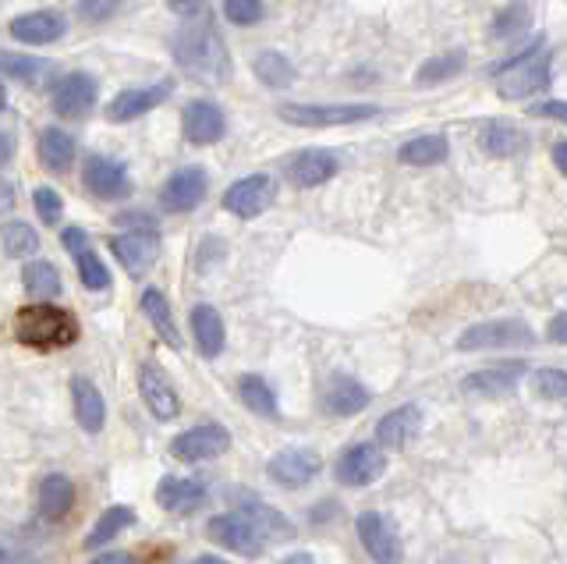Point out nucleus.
<instances>
[{
  "label": "nucleus",
  "instance_id": "obj_1",
  "mask_svg": "<svg viewBox=\"0 0 567 564\" xmlns=\"http://www.w3.org/2000/svg\"><path fill=\"white\" fill-rule=\"evenodd\" d=\"M171 50L178 57V68L199 82H224L227 71H231V57H227V47L220 40L217 22L210 18V11L206 15L195 11L192 22H185L178 29Z\"/></svg>",
  "mask_w": 567,
  "mask_h": 564
},
{
  "label": "nucleus",
  "instance_id": "obj_2",
  "mask_svg": "<svg viewBox=\"0 0 567 564\" xmlns=\"http://www.w3.org/2000/svg\"><path fill=\"white\" fill-rule=\"evenodd\" d=\"M15 337L18 345L36 348V352H54L71 348L78 341V320L68 309H57L50 302H32L15 313Z\"/></svg>",
  "mask_w": 567,
  "mask_h": 564
},
{
  "label": "nucleus",
  "instance_id": "obj_3",
  "mask_svg": "<svg viewBox=\"0 0 567 564\" xmlns=\"http://www.w3.org/2000/svg\"><path fill=\"white\" fill-rule=\"evenodd\" d=\"M277 114L298 128H334L373 121L383 110L376 103H280Z\"/></svg>",
  "mask_w": 567,
  "mask_h": 564
},
{
  "label": "nucleus",
  "instance_id": "obj_4",
  "mask_svg": "<svg viewBox=\"0 0 567 564\" xmlns=\"http://www.w3.org/2000/svg\"><path fill=\"white\" fill-rule=\"evenodd\" d=\"M206 536H210L217 547L234 550L241 557H259L266 547V533L252 522L245 511H227V515H213L206 522Z\"/></svg>",
  "mask_w": 567,
  "mask_h": 564
},
{
  "label": "nucleus",
  "instance_id": "obj_5",
  "mask_svg": "<svg viewBox=\"0 0 567 564\" xmlns=\"http://www.w3.org/2000/svg\"><path fill=\"white\" fill-rule=\"evenodd\" d=\"M536 345V334L525 320H490L475 323L458 337L461 352H486V348H529Z\"/></svg>",
  "mask_w": 567,
  "mask_h": 564
},
{
  "label": "nucleus",
  "instance_id": "obj_6",
  "mask_svg": "<svg viewBox=\"0 0 567 564\" xmlns=\"http://www.w3.org/2000/svg\"><path fill=\"white\" fill-rule=\"evenodd\" d=\"M493 79H497L500 100H525V96L532 93H543V89L550 86V54H546V47L536 50L532 57H525V61L514 64V68L500 71Z\"/></svg>",
  "mask_w": 567,
  "mask_h": 564
},
{
  "label": "nucleus",
  "instance_id": "obj_7",
  "mask_svg": "<svg viewBox=\"0 0 567 564\" xmlns=\"http://www.w3.org/2000/svg\"><path fill=\"white\" fill-rule=\"evenodd\" d=\"M82 181H86V192L103 203H117V199L132 196V178H128V167L114 157H103V153H89L86 167H82Z\"/></svg>",
  "mask_w": 567,
  "mask_h": 564
},
{
  "label": "nucleus",
  "instance_id": "obj_8",
  "mask_svg": "<svg viewBox=\"0 0 567 564\" xmlns=\"http://www.w3.org/2000/svg\"><path fill=\"white\" fill-rule=\"evenodd\" d=\"M100 86L89 71H68L54 82V114L68 121H82L96 107Z\"/></svg>",
  "mask_w": 567,
  "mask_h": 564
},
{
  "label": "nucleus",
  "instance_id": "obj_9",
  "mask_svg": "<svg viewBox=\"0 0 567 564\" xmlns=\"http://www.w3.org/2000/svg\"><path fill=\"white\" fill-rule=\"evenodd\" d=\"M273 199H277V181L270 174H249L224 192V210L241 220H252L263 210H270Z\"/></svg>",
  "mask_w": 567,
  "mask_h": 564
},
{
  "label": "nucleus",
  "instance_id": "obj_10",
  "mask_svg": "<svg viewBox=\"0 0 567 564\" xmlns=\"http://www.w3.org/2000/svg\"><path fill=\"white\" fill-rule=\"evenodd\" d=\"M231 447V433L220 423H202L192 426V430L178 433L171 440V455L181 458V462H210V458H220Z\"/></svg>",
  "mask_w": 567,
  "mask_h": 564
},
{
  "label": "nucleus",
  "instance_id": "obj_11",
  "mask_svg": "<svg viewBox=\"0 0 567 564\" xmlns=\"http://www.w3.org/2000/svg\"><path fill=\"white\" fill-rule=\"evenodd\" d=\"M525 373V362H500L490 369H475L461 380V391L475 401H497V398H511L518 391V380Z\"/></svg>",
  "mask_w": 567,
  "mask_h": 564
},
{
  "label": "nucleus",
  "instance_id": "obj_12",
  "mask_svg": "<svg viewBox=\"0 0 567 564\" xmlns=\"http://www.w3.org/2000/svg\"><path fill=\"white\" fill-rule=\"evenodd\" d=\"M210 192V174L202 167H181L160 188V206L167 213H192Z\"/></svg>",
  "mask_w": 567,
  "mask_h": 564
},
{
  "label": "nucleus",
  "instance_id": "obj_13",
  "mask_svg": "<svg viewBox=\"0 0 567 564\" xmlns=\"http://www.w3.org/2000/svg\"><path fill=\"white\" fill-rule=\"evenodd\" d=\"M174 82L164 79V82H153V86H135V89H121L114 100L107 103V121L114 125H128V121L142 118L149 110H156L160 103H167L171 96Z\"/></svg>",
  "mask_w": 567,
  "mask_h": 564
},
{
  "label": "nucleus",
  "instance_id": "obj_14",
  "mask_svg": "<svg viewBox=\"0 0 567 564\" xmlns=\"http://www.w3.org/2000/svg\"><path fill=\"white\" fill-rule=\"evenodd\" d=\"M110 252L117 256V263L128 270L132 277L149 274V267L156 263V252H160V238L153 228H135L125 235L110 238Z\"/></svg>",
  "mask_w": 567,
  "mask_h": 564
},
{
  "label": "nucleus",
  "instance_id": "obj_15",
  "mask_svg": "<svg viewBox=\"0 0 567 564\" xmlns=\"http://www.w3.org/2000/svg\"><path fill=\"white\" fill-rule=\"evenodd\" d=\"M181 132L192 146H213L227 135V118L224 110L210 100H192L181 110Z\"/></svg>",
  "mask_w": 567,
  "mask_h": 564
},
{
  "label": "nucleus",
  "instance_id": "obj_16",
  "mask_svg": "<svg viewBox=\"0 0 567 564\" xmlns=\"http://www.w3.org/2000/svg\"><path fill=\"white\" fill-rule=\"evenodd\" d=\"M266 476L280 486H291V490L309 486L312 479L319 476V455L316 451H309V447H288V451H277V455L270 458V465H266Z\"/></svg>",
  "mask_w": 567,
  "mask_h": 564
},
{
  "label": "nucleus",
  "instance_id": "obj_17",
  "mask_svg": "<svg viewBox=\"0 0 567 564\" xmlns=\"http://www.w3.org/2000/svg\"><path fill=\"white\" fill-rule=\"evenodd\" d=\"M387 472V458L376 444H355L348 447L337 462V483L341 486H369Z\"/></svg>",
  "mask_w": 567,
  "mask_h": 564
},
{
  "label": "nucleus",
  "instance_id": "obj_18",
  "mask_svg": "<svg viewBox=\"0 0 567 564\" xmlns=\"http://www.w3.org/2000/svg\"><path fill=\"white\" fill-rule=\"evenodd\" d=\"M139 391H142L146 408L153 412V419H160V423H171V419H178L181 398H178V391L171 387V380L164 376V369L156 366V362H146V366L139 369Z\"/></svg>",
  "mask_w": 567,
  "mask_h": 564
},
{
  "label": "nucleus",
  "instance_id": "obj_19",
  "mask_svg": "<svg viewBox=\"0 0 567 564\" xmlns=\"http://www.w3.org/2000/svg\"><path fill=\"white\" fill-rule=\"evenodd\" d=\"M319 401H323V408H327L330 416H358V412H366L369 408V391L366 384H358L355 376L348 373H334L327 376V384H323V391H319Z\"/></svg>",
  "mask_w": 567,
  "mask_h": 564
},
{
  "label": "nucleus",
  "instance_id": "obj_20",
  "mask_svg": "<svg viewBox=\"0 0 567 564\" xmlns=\"http://www.w3.org/2000/svg\"><path fill=\"white\" fill-rule=\"evenodd\" d=\"M8 32L25 47H47V43H57L68 32V18L61 11H29V15L11 18Z\"/></svg>",
  "mask_w": 567,
  "mask_h": 564
},
{
  "label": "nucleus",
  "instance_id": "obj_21",
  "mask_svg": "<svg viewBox=\"0 0 567 564\" xmlns=\"http://www.w3.org/2000/svg\"><path fill=\"white\" fill-rule=\"evenodd\" d=\"M355 529H358V540H362V547H366L369 557H376V561H397V557H401L397 533L390 529V522L380 515V511H362Z\"/></svg>",
  "mask_w": 567,
  "mask_h": 564
},
{
  "label": "nucleus",
  "instance_id": "obj_22",
  "mask_svg": "<svg viewBox=\"0 0 567 564\" xmlns=\"http://www.w3.org/2000/svg\"><path fill=\"white\" fill-rule=\"evenodd\" d=\"M422 430V412L419 405H401L376 423V444L390 447V451H404Z\"/></svg>",
  "mask_w": 567,
  "mask_h": 564
},
{
  "label": "nucleus",
  "instance_id": "obj_23",
  "mask_svg": "<svg viewBox=\"0 0 567 564\" xmlns=\"http://www.w3.org/2000/svg\"><path fill=\"white\" fill-rule=\"evenodd\" d=\"M206 486L199 479H181V476H164L156 486V504L171 515H192L206 504Z\"/></svg>",
  "mask_w": 567,
  "mask_h": 564
},
{
  "label": "nucleus",
  "instance_id": "obj_24",
  "mask_svg": "<svg viewBox=\"0 0 567 564\" xmlns=\"http://www.w3.org/2000/svg\"><path fill=\"white\" fill-rule=\"evenodd\" d=\"M71 405H75V419L86 433H100L107 426V401H103L100 387L89 376H71Z\"/></svg>",
  "mask_w": 567,
  "mask_h": 564
},
{
  "label": "nucleus",
  "instance_id": "obj_25",
  "mask_svg": "<svg viewBox=\"0 0 567 564\" xmlns=\"http://www.w3.org/2000/svg\"><path fill=\"white\" fill-rule=\"evenodd\" d=\"M71 508H75V483H71L64 472H50V476L39 479V490H36L39 518L61 522L64 515H71Z\"/></svg>",
  "mask_w": 567,
  "mask_h": 564
},
{
  "label": "nucleus",
  "instance_id": "obj_26",
  "mask_svg": "<svg viewBox=\"0 0 567 564\" xmlns=\"http://www.w3.org/2000/svg\"><path fill=\"white\" fill-rule=\"evenodd\" d=\"M0 75L22 82L29 89H47L57 79L54 64L47 57H29V54H11V50H0Z\"/></svg>",
  "mask_w": 567,
  "mask_h": 564
},
{
  "label": "nucleus",
  "instance_id": "obj_27",
  "mask_svg": "<svg viewBox=\"0 0 567 564\" xmlns=\"http://www.w3.org/2000/svg\"><path fill=\"white\" fill-rule=\"evenodd\" d=\"M337 157L327 153V149H302L298 157H291L288 164V178L295 181L298 188H316L323 181H330L337 174Z\"/></svg>",
  "mask_w": 567,
  "mask_h": 564
},
{
  "label": "nucleus",
  "instance_id": "obj_28",
  "mask_svg": "<svg viewBox=\"0 0 567 564\" xmlns=\"http://www.w3.org/2000/svg\"><path fill=\"white\" fill-rule=\"evenodd\" d=\"M139 302H142V313H146V320L153 323L156 337H160V341H164L167 348L181 352V348H185V337H181L178 320H174L171 302L164 298V291H160V288H146V291H142Z\"/></svg>",
  "mask_w": 567,
  "mask_h": 564
},
{
  "label": "nucleus",
  "instance_id": "obj_29",
  "mask_svg": "<svg viewBox=\"0 0 567 564\" xmlns=\"http://www.w3.org/2000/svg\"><path fill=\"white\" fill-rule=\"evenodd\" d=\"M192 334H195V348H199L202 359H217V355L224 352V341H227L224 316L213 306L192 309Z\"/></svg>",
  "mask_w": 567,
  "mask_h": 564
},
{
  "label": "nucleus",
  "instance_id": "obj_30",
  "mask_svg": "<svg viewBox=\"0 0 567 564\" xmlns=\"http://www.w3.org/2000/svg\"><path fill=\"white\" fill-rule=\"evenodd\" d=\"M36 157L39 164L54 174H64L71 164H75V139H71L64 128H43L36 139Z\"/></svg>",
  "mask_w": 567,
  "mask_h": 564
},
{
  "label": "nucleus",
  "instance_id": "obj_31",
  "mask_svg": "<svg viewBox=\"0 0 567 564\" xmlns=\"http://www.w3.org/2000/svg\"><path fill=\"white\" fill-rule=\"evenodd\" d=\"M234 501H238V508L263 529L266 540H295V525L280 515L277 508H270V504L259 501V497H252V494H234Z\"/></svg>",
  "mask_w": 567,
  "mask_h": 564
},
{
  "label": "nucleus",
  "instance_id": "obj_32",
  "mask_svg": "<svg viewBox=\"0 0 567 564\" xmlns=\"http://www.w3.org/2000/svg\"><path fill=\"white\" fill-rule=\"evenodd\" d=\"M525 146V132L507 118H490L479 132V149L486 157H514Z\"/></svg>",
  "mask_w": 567,
  "mask_h": 564
},
{
  "label": "nucleus",
  "instance_id": "obj_33",
  "mask_svg": "<svg viewBox=\"0 0 567 564\" xmlns=\"http://www.w3.org/2000/svg\"><path fill=\"white\" fill-rule=\"evenodd\" d=\"M447 153H451V142L443 139V135H415V139H408L397 149V160L408 167H433L443 164Z\"/></svg>",
  "mask_w": 567,
  "mask_h": 564
},
{
  "label": "nucleus",
  "instance_id": "obj_34",
  "mask_svg": "<svg viewBox=\"0 0 567 564\" xmlns=\"http://www.w3.org/2000/svg\"><path fill=\"white\" fill-rule=\"evenodd\" d=\"M132 522H135V511L128 508V504H110V508L103 511L100 518H96L93 529H89L86 550H100V547H107V543H114L117 536L125 533Z\"/></svg>",
  "mask_w": 567,
  "mask_h": 564
},
{
  "label": "nucleus",
  "instance_id": "obj_35",
  "mask_svg": "<svg viewBox=\"0 0 567 564\" xmlns=\"http://www.w3.org/2000/svg\"><path fill=\"white\" fill-rule=\"evenodd\" d=\"M238 398H241V405L249 408V412H256V416H263V419H277V394H273V387L266 384L263 376H256V373H245L238 380Z\"/></svg>",
  "mask_w": 567,
  "mask_h": 564
},
{
  "label": "nucleus",
  "instance_id": "obj_36",
  "mask_svg": "<svg viewBox=\"0 0 567 564\" xmlns=\"http://www.w3.org/2000/svg\"><path fill=\"white\" fill-rule=\"evenodd\" d=\"M252 71H256V79L263 82L266 89H288L295 82V68L284 54L277 50H263V54L252 61Z\"/></svg>",
  "mask_w": 567,
  "mask_h": 564
},
{
  "label": "nucleus",
  "instance_id": "obj_37",
  "mask_svg": "<svg viewBox=\"0 0 567 564\" xmlns=\"http://www.w3.org/2000/svg\"><path fill=\"white\" fill-rule=\"evenodd\" d=\"M22 284H25V291L36 298H54V295H61V288H64L57 267L47 263V259H32V263H25Z\"/></svg>",
  "mask_w": 567,
  "mask_h": 564
},
{
  "label": "nucleus",
  "instance_id": "obj_38",
  "mask_svg": "<svg viewBox=\"0 0 567 564\" xmlns=\"http://www.w3.org/2000/svg\"><path fill=\"white\" fill-rule=\"evenodd\" d=\"M0 245H4L8 259H29L39 252V235L25 220H8V224L0 228Z\"/></svg>",
  "mask_w": 567,
  "mask_h": 564
},
{
  "label": "nucleus",
  "instance_id": "obj_39",
  "mask_svg": "<svg viewBox=\"0 0 567 564\" xmlns=\"http://www.w3.org/2000/svg\"><path fill=\"white\" fill-rule=\"evenodd\" d=\"M465 68V54H443V57H429L419 71H415V82L419 86H436V82L454 79L458 71Z\"/></svg>",
  "mask_w": 567,
  "mask_h": 564
},
{
  "label": "nucleus",
  "instance_id": "obj_40",
  "mask_svg": "<svg viewBox=\"0 0 567 564\" xmlns=\"http://www.w3.org/2000/svg\"><path fill=\"white\" fill-rule=\"evenodd\" d=\"M75 267H78V281L86 284L89 291H107L110 288V270L103 267V259L93 249L75 252Z\"/></svg>",
  "mask_w": 567,
  "mask_h": 564
},
{
  "label": "nucleus",
  "instance_id": "obj_41",
  "mask_svg": "<svg viewBox=\"0 0 567 564\" xmlns=\"http://www.w3.org/2000/svg\"><path fill=\"white\" fill-rule=\"evenodd\" d=\"M532 387H536L539 398L567 405V369H539L532 376Z\"/></svg>",
  "mask_w": 567,
  "mask_h": 564
},
{
  "label": "nucleus",
  "instance_id": "obj_42",
  "mask_svg": "<svg viewBox=\"0 0 567 564\" xmlns=\"http://www.w3.org/2000/svg\"><path fill=\"white\" fill-rule=\"evenodd\" d=\"M32 206H36V213H39V220L47 224V228H57V220L64 217V199L57 196V188H36L32 192Z\"/></svg>",
  "mask_w": 567,
  "mask_h": 564
},
{
  "label": "nucleus",
  "instance_id": "obj_43",
  "mask_svg": "<svg viewBox=\"0 0 567 564\" xmlns=\"http://www.w3.org/2000/svg\"><path fill=\"white\" fill-rule=\"evenodd\" d=\"M224 18L231 25L249 29L263 18V0H224Z\"/></svg>",
  "mask_w": 567,
  "mask_h": 564
},
{
  "label": "nucleus",
  "instance_id": "obj_44",
  "mask_svg": "<svg viewBox=\"0 0 567 564\" xmlns=\"http://www.w3.org/2000/svg\"><path fill=\"white\" fill-rule=\"evenodd\" d=\"M521 25H529V11L514 4V8H507L497 15V22H493V36H497V40H507V36H514Z\"/></svg>",
  "mask_w": 567,
  "mask_h": 564
},
{
  "label": "nucleus",
  "instance_id": "obj_45",
  "mask_svg": "<svg viewBox=\"0 0 567 564\" xmlns=\"http://www.w3.org/2000/svg\"><path fill=\"white\" fill-rule=\"evenodd\" d=\"M117 8H121V0H82V4H78V15L86 18V22L100 25L107 22V18H114Z\"/></svg>",
  "mask_w": 567,
  "mask_h": 564
},
{
  "label": "nucleus",
  "instance_id": "obj_46",
  "mask_svg": "<svg viewBox=\"0 0 567 564\" xmlns=\"http://www.w3.org/2000/svg\"><path fill=\"white\" fill-rule=\"evenodd\" d=\"M529 114H532V118H550V121H560V125H567V100L536 103V107H532Z\"/></svg>",
  "mask_w": 567,
  "mask_h": 564
},
{
  "label": "nucleus",
  "instance_id": "obj_47",
  "mask_svg": "<svg viewBox=\"0 0 567 564\" xmlns=\"http://www.w3.org/2000/svg\"><path fill=\"white\" fill-rule=\"evenodd\" d=\"M61 245L71 252V256H75V252L89 249V235H86L82 228H64V231H61Z\"/></svg>",
  "mask_w": 567,
  "mask_h": 564
},
{
  "label": "nucleus",
  "instance_id": "obj_48",
  "mask_svg": "<svg viewBox=\"0 0 567 564\" xmlns=\"http://www.w3.org/2000/svg\"><path fill=\"white\" fill-rule=\"evenodd\" d=\"M117 224H121V228H153L156 231L153 213H121V217H117Z\"/></svg>",
  "mask_w": 567,
  "mask_h": 564
},
{
  "label": "nucleus",
  "instance_id": "obj_49",
  "mask_svg": "<svg viewBox=\"0 0 567 564\" xmlns=\"http://www.w3.org/2000/svg\"><path fill=\"white\" fill-rule=\"evenodd\" d=\"M546 334H550L553 345H567V313H557L550 320V327H546Z\"/></svg>",
  "mask_w": 567,
  "mask_h": 564
},
{
  "label": "nucleus",
  "instance_id": "obj_50",
  "mask_svg": "<svg viewBox=\"0 0 567 564\" xmlns=\"http://www.w3.org/2000/svg\"><path fill=\"white\" fill-rule=\"evenodd\" d=\"M132 561H135V557L125 554V550H107V554L96 557V564H132Z\"/></svg>",
  "mask_w": 567,
  "mask_h": 564
},
{
  "label": "nucleus",
  "instance_id": "obj_51",
  "mask_svg": "<svg viewBox=\"0 0 567 564\" xmlns=\"http://www.w3.org/2000/svg\"><path fill=\"white\" fill-rule=\"evenodd\" d=\"M11 157H15V135L4 132V135H0V167L8 164Z\"/></svg>",
  "mask_w": 567,
  "mask_h": 564
},
{
  "label": "nucleus",
  "instance_id": "obj_52",
  "mask_svg": "<svg viewBox=\"0 0 567 564\" xmlns=\"http://www.w3.org/2000/svg\"><path fill=\"white\" fill-rule=\"evenodd\" d=\"M11 206H15V188H11V181L0 178V213H8Z\"/></svg>",
  "mask_w": 567,
  "mask_h": 564
},
{
  "label": "nucleus",
  "instance_id": "obj_53",
  "mask_svg": "<svg viewBox=\"0 0 567 564\" xmlns=\"http://www.w3.org/2000/svg\"><path fill=\"white\" fill-rule=\"evenodd\" d=\"M171 4V11H178V15H195V11H202V0H167Z\"/></svg>",
  "mask_w": 567,
  "mask_h": 564
},
{
  "label": "nucleus",
  "instance_id": "obj_54",
  "mask_svg": "<svg viewBox=\"0 0 567 564\" xmlns=\"http://www.w3.org/2000/svg\"><path fill=\"white\" fill-rule=\"evenodd\" d=\"M553 164H557V171L567 178V142H557V146H553Z\"/></svg>",
  "mask_w": 567,
  "mask_h": 564
},
{
  "label": "nucleus",
  "instance_id": "obj_55",
  "mask_svg": "<svg viewBox=\"0 0 567 564\" xmlns=\"http://www.w3.org/2000/svg\"><path fill=\"white\" fill-rule=\"evenodd\" d=\"M220 557H213V554H202V557H195V564H217Z\"/></svg>",
  "mask_w": 567,
  "mask_h": 564
},
{
  "label": "nucleus",
  "instance_id": "obj_56",
  "mask_svg": "<svg viewBox=\"0 0 567 564\" xmlns=\"http://www.w3.org/2000/svg\"><path fill=\"white\" fill-rule=\"evenodd\" d=\"M8 107V89H4V82H0V110Z\"/></svg>",
  "mask_w": 567,
  "mask_h": 564
},
{
  "label": "nucleus",
  "instance_id": "obj_57",
  "mask_svg": "<svg viewBox=\"0 0 567 564\" xmlns=\"http://www.w3.org/2000/svg\"><path fill=\"white\" fill-rule=\"evenodd\" d=\"M8 557H11V550L4 547V543H0V561H8Z\"/></svg>",
  "mask_w": 567,
  "mask_h": 564
}]
</instances>
